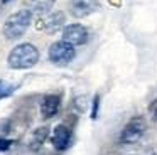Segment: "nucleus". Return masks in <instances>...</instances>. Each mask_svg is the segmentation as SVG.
Returning <instances> with one entry per match:
<instances>
[{
	"label": "nucleus",
	"instance_id": "16",
	"mask_svg": "<svg viewBox=\"0 0 157 155\" xmlns=\"http://www.w3.org/2000/svg\"><path fill=\"white\" fill-rule=\"evenodd\" d=\"M7 2H10V0H2V3H7Z\"/></svg>",
	"mask_w": 157,
	"mask_h": 155
},
{
	"label": "nucleus",
	"instance_id": "6",
	"mask_svg": "<svg viewBox=\"0 0 157 155\" xmlns=\"http://www.w3.org/2000/svg\"><path fill=\"white\" fill-rule=\"evenodd\" d=\"M100 0H69L68 9L73 17H88L100 10Z\"/></svg>",
	"mask_w": 157,
	"mask_h": 155
},
{
	"label": "nucleus",
	"instance_id": "5",
	"mask_svg": "<svg viewBox=\"0 0 157 155\" xmlns=\"http://www.w3.org/2000/svg\"><path fill=\"white\" fill-rule=\"evenodd\" d=\"M90 39V32L81 24H69L63 29V40L73 44V46H85Z\"/></svg>",
	"mask_w": 157,
	"mask_h": 155
},
{
	"label": "nucleus",
	"instance_id": "2",
	"mask_svg": "<svg viewBox=\"0 0 157 155\" xmlns=\"http://www.w3.org/2000/svg\"><path fill=\"white\" fill-rule=\"evenodd\" d=\"M32 17H34V13L29 9L17 10L12 15H9V19L4 24V36L9 40H19L31 27Z\"/></svg>",
	"mask_w": 157,
	"mask_h": 155
},
{
	"label": "nucleus",
	"instance_id": "3",
	"mask_svg": "<svg viewBox=\"0 0 157 155\" xmlns=\"http://www.w3.org/2000/svg\"><path fill=\"white\" fill-rule=\"evenodd\" d=\"M147 131V123L144 120V116H133L128 120V123L122 128L120 131V138L118 142L122 145H132V143H137L144 138Z\"/></svg>",
	"mask_w": 157,
	"mask_h": 155
},
{
	"label": "nucleus",
	"instance_id": "4",
	"mask_svg": "<svg viewBox=\"0 0 157 155\" xmlns=\"http://www.w3.org/2000/svg\"><path fill=\"white\" fill-rule=\"evenodd\" d=\"M49 61L56 66H66L69 64L76 56V49L73 44L66 42V40H58V42H52L49 47Z\"/></svg>",
	"mask_w": 157,
	"mask_h": 155
},
{
	"label": "nucleus",
	"instance_id": "7",
	"mask_svg": "<svg viewBox=\"0 0 157 155\" xmlns=\"http://www.w3.org/2000/svg\"><path fill=\"white\" fill-rule=\"evenodd\" d=\"M51 142L56 150H59V152L66 150L71 145V130L66 125H56L54 130H52Z\"/></svg>",
	"mask_w": 157,
	"mask_h": 155
},
{
	"label": "nucleus",
	"instance_id": "14",
	"mask_svg": "<svg viewBox=\"0 0 157 155\" xmlns=\"http://www.w3.org/2000/svg\"><path fill=\"white\" fill-rule=\"evenodd\" d=\"M98 103H100V94H96L95 100H93V111H91L93 120H96V116H98Z\"/></svg>",
	"mask_w": 157,
	"mask_h": 155
},
{
	"label": "nucleus",
	"instance_id": "13",
	"mask_svg": "<svg viewBox=\"0 0 157 155\" xmlns=\"http://www.w3.org/2000/svg\"><path fill=\"white\" fill-rule=\"evenodd\" d=\"M149 115H150V118H152V121L157 123V98L149 104Z\"/></svg>",
	"mask_w": 157,
	"mask_h": 155
},
{
	"label": "nucleus",
	"instance_id": "12",
	"mask_svg": "<svg viewBox=\"0 0 157 155\" xmlns=\"http://www.w3.org/2000/svg\"><path fill=\"white\" fill-rule=\"evenodd\" d=\"M15 89H17V84H9L5 81H0V100L10 96Z\"/></svg>",
	"mask_w": 157,
	"mask_h": 155
},
{
	"label": "nucleus",
	"instance_id": "1",
	"mask_svg": "<svg viewBox=\"0 0 157 155\" xmlns=\"http://www.w3.org/2000/svg\"><path fill=\"white\" fill-rule=\"evenodd\" d=\"M7 62L12 69H29L39 62V51L31 42L17 44L9 52Z\"/></svg>",
	"mask_w": 157,
	"mask_h": 155
},
{
	"label": "nucleus",
	"instance_id": "11",
	"mask_svg": "<svg viewBox=\"0 0 157 155\" xmlns=\"http://www.w3.org/2000/svg\"><path fill=\"white\" fill-rule=\"evenodd\" d=\"M49 135V128L48 127H41L37 128V130L32 133V140H31V150H39V148L42 147V143L46 142V138H48Z\"/></svg>",
	"mask_w": 157,
	"mask_h": 155
},
{
	"label": "nucleus",
	"instance_id": "15",
	"mask_svg": "<svg viewBox=\"0 0 157 155\" xmlns=\"http://www.w3.org/2000/svg\"><path fill=\"white\" fill-rule=\"evenodd\" d=\"M12 147V140L9 138H0V152H5Z\"/></svg>",
	"mask_w": 157,
	"mask_h": 155
},
{
	"label": "nucleus",
	"instance_id": "8",
	"mask_svg": "<svg viewBox=\"0 0 157 155\" xmlns=\"http://www.w3.org/2000/svg\"><path fill=\"white\" fill-rule=\"evenodd\" d=\"M61 108V96L59 94H46L41 101V115L44 120L56 116Z\"/></svg>",
	"mask_w": 157,
	"mask_h": 155
},
{
	"label": "nucleus",
	"instance_id": "9",
	"mask_svg": "<svg viewBox=\"0 0 157 155\" xmlns=\"http://www.w3.org/2000/svg\"><path fill=\"white\" fill-rule=\"evenodd\" d=\"M64 27H66V15L63 12H52L51 15H48L44 19L41 30H44L46 34L52 36V34L59 32V30L64 29Z\"/></svg>",
	"mask_w": 157,
	"mask_h": 155
},
{
	"label": "nucleus",
	"instance_id": "10",
	"mask_svg": "<svg viewBox=\"0 0 157 155\" xmlns=\"http://www.w3.org/2000/svg\"><path fill=\"white\" fill-rule=\"evenodd\" d=\"M54 3L56 0H29V10L37 17H48Z\"/></svg>",
	"mask_w": 157,
	"mask_h": 155
}]
</instances>
